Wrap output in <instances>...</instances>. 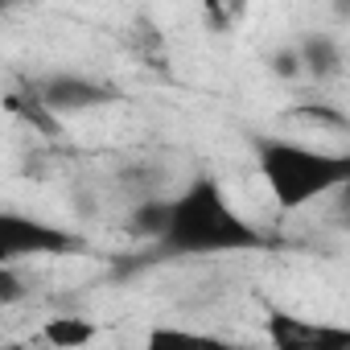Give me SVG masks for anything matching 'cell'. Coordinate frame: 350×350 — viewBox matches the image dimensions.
<instances>
[{
	"mask_svg": "<svg viewBox=\"0 0 350 350\" xmlns=\"http://www.w3.org/2000/svg\"><path fill=\"white\" fill-rule=\"evenodd\" d=\"M334 215H338V223H342V227H350V186L338 194V211H334Z\"/></svg>",
	"mask_w": 350,
	"mask_h": 350,
	"instance_id": "obj_14",
	"label": "cell"
},
{
	"mask_svg": "<svg viewBox=\"0 0 350 350\" xmlns=\"http://www.w3.org/2000/svg\"><path fill=\"white\" fill-rule=\"evenodd\" d=\"M95 334H99V325L91 317H79V313H58L42 325V338L54 350H83V346L95 342Z\"/></svg>",
	"mask_w": 350,
	"mask_h": 350,
	"instance_id": "obj_9",
	"label": "cell"
},
{
	"mask_svg": "<svg viewBox=\"0 0 350 350\" xmlns=\"http://www.w3.org/2000/svg\"><path fill=\"white\" fill-rule=\"evenodd\" d=\"M288 120H309V124H317V128H325V132H350V116H346V111H338V107H334V103H325V99L297 103V107L288 111Z\"/></svg>",
	"mask_w": 350,
	"mask_h": 350,
	"instance_id": "obj_11",
	"label": "cell"
},
{
	"mask_svg": "<svg viewBox=\"0 0 350 350\" xmlns=\"http://www.w3.org/2000/svg\"><path fill=\"white\" fill-rule=\"evenodd\" d=\"M264 338L272 350H350V325L313 321L276 305L264 313Z\"/></svg>",
	"mask_w": 350,
	"mask_h": 350,
	"instance_id": "obj_4",
	"label": "cell"
},
{
	"mask_svg": "<svg viewBox=\"0 0 350 350\" xmlns=\"http://www.w3.org/2000/svg\"><path fill=\"white\" fill-rule=\"evenodd\" d=\"M301 50V62H305V75L325 83V79H338L342 66H346V54H342V42L334 33H305L297 42Z\"/></svg>",
	"mask_w": 350,
	"mask_h": 350,
	"instance_id": "obj_7",
	"label": "cell"
},
{
	"mask_svg": "<svg viewBox=\"0 0 350 350\" xmlns=\"http://www.w3.org/2000/svg\"><path fill=\"white\" fill-rule=\"evenodd\" d=\"M169 219H173V198H144V202H132L128 211V235L140 239V243H161L165 231H169Z\"/></svg>",
	"mask_w": 350,
	"mask_h": 350,
	"instance_id": "obj_8",
	"label": "cell"
},
{
	"mask_svg": "<svg viewBox=\"0 0 350 350\" xmlns=\"http://www.w3.org/2000/svg\"><path fill=\"white\" fill-rule=\"evenodd\" d=\"M87 252V239L75 231H62L54 223L5 211L0 215V264H17L33 256H79Z\"/></svg>",
	"mask_w": 350,
	"mask_h": 350,
	"instance_id": "obj_3",
	"label": "cell"
},
{
	"mask_svg": "<svg viewBox=\"0 0 350 350\" xmlns=\"http://www.w3.org/2000/svg\"><path fill=\"white\" fill-rule=\"evenodd\" d=\"M140 350H239L235 342L206 334V329H186V325H152L140 342Z\"/></svg>",
	"mask_w": 350,
	"mask_h": 350,
	"instance_id": "obj_6",
	"label": "cell"
},
{
	"mask_svg": "<svg viewBox=\"0 0 350 350\" xmlns=\"http://www.w3.org/2000/svg\"><path fill=\"white\" fill-rule=\"evenodd\" d=\"M29 91L62 120V116H79V111H91V107H103L116 99V87L103 83V79H91V75H79V70H54V75H38L29 83Z\"/></svg>",
	"mask_w": 350,
	"mask_h": 350,
	"instance_id": "obj_5",
	"label": "cell"
},
{
	"mask_svg": "<svg viewBox=\"0 0 350 350\" xmlns=\"http://www.w3.org/2000/svg\"><path fill=\"white\" fill-rule=\"evenodd\" d=\"M5 107H9L13 116H21L25 124H33L42 136H58V124H62V120H58V116H54V111H50L33 91H25V95H17V91H13V95L5 99Z\"/></svg>",
	"mask_w": 350,
	"mask_h": 350,
	"instance_id": "obj_10",
	"label": "cell"
},
{
	"mask_svg": "<svg viewBox=\"0 0 350 350\" xmlns=\"http://www.w3.org/2000/svg\"><path fill=\"white\" fill-rule=\"evenodd\" d=\"M256 169L276 202V211L293 215L325 194H342L350 186V152H329L317 144H297L284 136L256 140Z\"/></svg>",
	"mask_w": 350,
	"mask_h": 350,
	"instance_id": "obj_2",
	"label": "cell"
},
{
	"mask_svg": "<svg viewBox=\"0 0 350 350\" xmlns=\"http://www.w3.org/2000/svg\"><path fill=\"white\" fill-rule=\"evenodd\" d=\"M264 231H256L223 194V186L198 173L173 198V219L152 256H219V252H252L264 247Z\"/></svg>",
	"mask_w": 350,
	"mask_h": 350,
	"instance_id": "obj_1",
	"label": "cell"
},
{
	"mask_svg": "<svg viewBox=\"0 0 350 350\" xmlns=\"http://www.w3.org/2000/svg\"><path fill=\"white\" fill-rule=\"evenodd\" d=\"M268 70H272L280 83H297V79H305V62H301L297 42H293V46H276V50L268 54Z\"/></svg>",
	"mask_w": 350,
	"mask_h": 350,
	"instance_id": "obj_12",
	"label": "cell"
},
{
	"mask_svg": "<svg viewBox=\"0 0 350 350\" xmlns=\"http://www.w3.org/2000/svg\"><path fill=\"white\" fill-rule=\"evenodd\" d=\"M21 297H25V280L17 264H0V305H17Z\"/></svg>",
	"mask_w": 350,
	"mask_h": 350,
	"instance_id": "obj_13",
	"label": "cell"
}]
</instances>
